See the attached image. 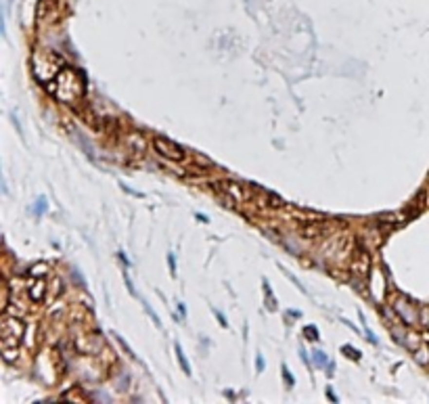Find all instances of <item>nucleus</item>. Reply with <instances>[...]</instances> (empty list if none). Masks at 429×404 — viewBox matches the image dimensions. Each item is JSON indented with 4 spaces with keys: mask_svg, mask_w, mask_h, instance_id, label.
<instances>
[{
    "mask_svg": "<svg viewBox=\"0 0 429 404\" xmlns=\"http://www.w3.org/2000/svg\"><path fill=\"white\" fill-rule=\"evenodd\" d=\"M322 235H327V226L320 222H310V224H304L299 228V237H304V239H318Z\"/></svg>",
    "mask_w": 429,
    "mask_h": 404,
    "instance_id": "7",
    "label": "nucleus"
},
{
    "mask_svg": "<svg viewBox=\"0 0 429 404\" xmlns=\"http://www.w3.org/2000/svg\"><path fill=\"white\" fill-rule=\"evenodd\" d=\"M214 186H216V191H220L222 195H226V197L239 201V203H247V201L254 199V193H251L254 186L235 183V180H218Z\"/></svg>",
    "mask_w": 429,
    "mask_h": 404,
    "instance_id": "3",
    "label": "nucleus"
},
{
    "mask_svg": "<svg viewBox=\"0 0 429 404\" xmlns=\"http://www.w3.org/2000/svg\"><path fill=\"white\" fill-rule=\"evenodd\" d=\"M44 210V199H40V203H38V212H42Z\"/></svg>",
    "mask_w": 429,
    "mask_h": 404,
    "instance_id": "14",
    "label": "nucleus"
},
{
    "mask_svg": "<svg viewBox=\"0 0 429 404\" xmlns=\"http://www.w3.org/2000/svg\"><path fill=\"white\" fill-rule=\"evenodd\" d=\"M46 273H48L46 264H38V266H34V268L30 270V275H32V276H44Z\"/></svg>",
    "mask_w": 429,
    "mask_h": 404,
    "instance_id": "12",
    "label": "nucleus"
},
{
    "mask_svg": "<svg viewBox=\"0 0 429 404\" xmlns=\"http://www.w3.org/2000/svg\"><path fill=\"white\" fill-rule=\"evenodd\" d=\"M23 335H25L23 320L9 316L4 312L2 325H0V344H2V350H17L19 344L23 341Z\"/></svg>",
    "mask_w": 429,
    "mask_h": 404,
    "instance_id": "2",
    "label": "nucleus"
},
{
    "mask_svg": "<svg viewBox=\"0 0 429 404\" xmlns=\"http://www.w3.org/2000/svg\"><path fill=\"white\" fill-rule=\"evenodd\" d=\"M128 145H130V149H134L138 153L147 151V138L140 134V132H132V134L128 136Z\"/></svg>",
    "mask_w": 429,
    "mask_h": 404,
    "instance_id": "9",
    "label": "nucleus"
},
{
    "mask_svg": "<svg viewBox=\"0 0 429 404\" xmlns=\"http://www.w3.org/2000/svg\"><path fill=\"white\" fill-rule=\"evenodd\" d=\"M103 346V337L96 335V333H90V335H82L80 339H75V348L82 354H96L101 352Z\"/></svg>",
    "mask_w": 429,
    "mask_h": 404,
    "instance_id": "6",
    "label": "nucleus"
},
{
    "mask_svg": "<svg viewBox=\"0 0 429 404\" xmlns=\"http://www.w3.org/2000/svg\"><path fill=\"white\" fill-rule=\"evenodd\" d=\"M350 270L352 275L358 276V278H367L369 273H371V256L367 249L358 247L356 254L352 256V262H350Z\"/></svg>",
    "mask_w": 429,
    "mask_h": 404,
    "instance_id": "5",
    "label": "nucleus"
},
{
    "mask_svg": "<svg viewBox=\"0 0 429 404\" xmlns=\"http://www.w3.org/2000/svg\"><path fill=\"white\" fill-rule=\"evenodd\" d=\"M46 90L53 92L61 103H75L84 96L86 90V78L78 72L75 67H65L63 72H59L57 82L46 84Z\"/></svg>",
    "mask_w": 429,
    "mask_h": 404,
    "instance_id": "1",
    "label": "nucleus"
},
{
    "mask_svg": "<svg viewBox=\"0 0 429 404\" xmlns=\"http://www.w3.org/2000/svg\"><path fill=\"white\" fill-rule=\"evenodd\" d=\"M153 147H155V151L159 153L161 157L170 159V162H182L187 155L185 147H180L178 143L170 141V138H164V136H155L153 138Z\"/></svg>",
    "mask_w": 429,
    "mask_h": 404,
    "instance_id": "4",
    "label": "nucleus"
},
{
    "mask_svg": "<svg viewBox=\"0 0 429 404\" xmlns=\"http://www.w3.org/2000/svg\"><path fill=\"white\" fill-rule=\"evenodd\" d=\"M176 356H178V362H180V367L185 368V373H191V368H188V362H187L185 356H182V350H180L178 344H176Z\"/></svg>",
    "mask_w": 429,
    "mask_h": 404,
    "instance_id": "11",
    "label": "nucleus"
},
{
    "mask_svg": "<svg viewBox=\"0 0 429 404\" xmlns=\"http://www.w3.org/2000/svg\"><path fill=\"white\" fill-rule=\"evenodd\" d=\"M306 333H308V337H310V339H316V331H314V327H306Z\"/></svg>",
    "mask_w": 429,
    "mask_h": 404,
    "instance_id": "13",
    "label": "nucleus"
},
{
    "mask_svg": "<svg viewBox=\"0 0 429 404\" xmlns=\"http://www.w3.org/2000/svg\"><path fill=\"white\" fill-rule=\"evenodd\" d=\"M44 294H46V285L42 278H36L32 285H30V297L34 302H42L44 299Z\"/></svg>",
    "mask_w": 429,
    "mask_h": 404,
    "instance_id": "8",
    "label": "nucleus"
},
{
    "mask_svg": "<svg viewBox=\"0 0 429 404\" xmlns=\"http://www.w3.org/2000/svg\"><path fill=\"white\" fill-rule=\"evenodd\" d=\"M262 195L266 197V205H270V207H283V205H285V201L280 199V197H277L274 193H268V191L262 189Z\"/></svg>",
    "mask_w": 429,
    "mask_h": 404,
    "instance_id": "10",
    "label": "nucleus"
}]
</instances>
